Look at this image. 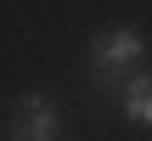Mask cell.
I'll return each instance as SVG.
<instances>
[{
  "instance_id": "obj_1",
  "label": "cell",
  "mask_w": 152,
  "mask_h": 141,
  "mask_svg": "<svg viewBox=\"0 0 152 141\" xmlns=\"http://www.w3.org/2000/svg\"><path fill=\"white\" fill-rule=\"evenodd\" d=\"M141 57H147V34H141V28H107V34H96V40H90V62H96L102 73L135 68Z\"/></svg>"
},
{
  "instance_id": "obj_2",
  "label": "cell",
  "mask_w": 152,
  "mask_h": 141,
  "mask_svg": "<svg viewBox=\"0 0 152 141\" xmlns=\"http://www.w3.org/2000/svg\"><path fill=\"white\" fill-rule=\"evenodd\" d=\"M56 130H62L56 102L39 96V90H28V96L17 102V113H11V141H51Z\"/></svg>"
},
{
  "instance_id": "obj_3",
  "label": "cell",
  "mask_w": 152,
  "mask_h": 141,
  "mask_svg": "<svg viewBox=\"0 0 152 141\" xmlns=\"http://www.w3.org/2000/svg\"><path fill=\"white\" fill-rule=\"evenodd\" d=\"M118 107H124V119H130V124L152 130V79H147V73L124 79V90H118Z\"/></svg>"
}]
</instances>
